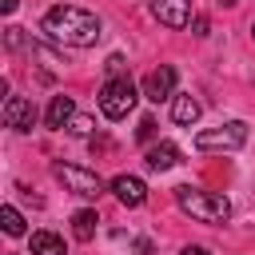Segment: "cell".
Returning <instances> with one entry per match:
<instances>
[{
	"label": "cell",
	"instance_id": "277c9868",
	"mask_svg": "<svg viewBox=\"0 0 255 255\" xmlns=\"http://www.w3.org/2000/svg\"><path fill=\"white\" fill-rule=\"evenodd\" d=\"M243 143H247V124L243 120H231L223 128H207V131L195 135V147L199 151H235Z\"/></svg>",
	"mask_w": 255,
	"mask_h": 255
},
{
	"label": "cell",
	"instance_id": "7a4b0ae2",
	"mask_svg": "<svg viewBox=\"0 0 255 255\" xmlns=\"http://www.w3.org/2000/svg\"><path fill=\"white\" fill-rule=\"evenodd\" d=\"M175 203H179V211H187L199 223H227V215H231L227 195L207 191V187H195V183H179L175 187Z\"/></svg>",
	"mask_w": 255,
	"mask_h": 255
},
{
	"label": "cell",
	"instance_id": "44dd1931",
	"mask_svg": "<svg viewBox=\"0 0 255 255\" xmlns=\"http://www.w3.org/2000/svg\"><path fill=\"white\" fill-rule=\"evenodd\" d=\"M183 255H211L207 247H183Z\"/></svg>",
	"mask_w": 255,
	"mask_h": 255
},
{
	"label": "cell",
	"instance_id": "3957f363",
	"mask_svg": "<svg viewBox=\"0 0 255 255\" xmlns=\"http://www.w3.org/2000/svg\"><path fill=\"white\" fill-rule=\"evenodd\" d=\"M100 112L108 116V120H124L131 108H135V100H139V92H135V84L128 80V76H112V80H104V88H100Z\"/></svg>",
	"mask_w": 255,
	"mask_h": 255
},
{
	"label": "cell",
	"instance_id": "52a82bcc",
	"mask_svg": "<svg viewBox=\"0 0 255 255\" xmlns=\"http://www.w3.org/2000/svg\"><path fill=\"white\" fill-rule=\"evenodd\" d=\"M147 8L167 28H187L191 24V0H147Z\"/></svg>",
	"mask_w": 255,
	"mask_h": 255
},
{
	"label": "cell",
	"instance_id": "7c38bea8",
	"mask_svg": "<svg viewBox=\"0 0 255 255\" xmlns=\"http://www.w3.org/2000/svg\"><path fill=\"white\" fill-rule=\"evenodd\" d=\"M72 116H76V104H72V96H52V104H48V112H44V124H48L52 131H64Z\"/></svg>",
	"mask_w": 255,
	"mask_h": 255
},
{
	"label": "cell",
	"instance_id": "9c48e42d",
	"mask_svg": "<svg viewBox=\"0 0 255 255\" xmlns=\"http://www.w3.org/2000/svg\"><path fill=\"white\" fill-rule=\"evenodd\" d=\"M108 187H112V195H116L124 207H143V199H147V183H143L139 175H116Z\"/></svg>",
	"mask_w": 255,
	"mask_h": 255
},
{
	"label": "cell",
	"instance_id": "5bb4252c",
	"mask_svg": "<svg viewBox=\"0 0 255 255\" xmlns=\"http://www.w3.org/2000/svg\"><path fill=\"white\" fill-rule=\"evenodd\" d=\"M32 255H68V251H64V239H60V235L36 231V235H32Z\"/></svg>",
	"mask_w": 255,
	"mask_h": 255
},
{
	"label": "cell",
	"instance_id": "e0dca14e",
	"mask_svg": "<svg viewBox=\"0 0 255 255\" xmlns=\"http://www.w3.org/2000/svg\"><path fill=\"white\" fill-rule=\"evenodd\" d=\"M135 135H139V139L147 143V139L155 135V120H151V116H147V120H139V128H135Z\"/></svg>",
	"mask_w": 255,
	"mask_h": 255
},
{
	"label": "cell",
	"instance_id": "7402d4cb",
	"mask_svg": "<svg viewBox=\"0 0 255 255\" xmlns=\"http://www.w3.org/2000/svg\"><path fill=\"white\" fill-rule=\"evenodd\" d=\"M251 40H255V20H251Z\"/></svg>",
	"mask_w": 255,
	"mask_h": 255
},
{
	"label": "cell",
	"instance_id": "ffe728a7",
	"mask_svg": "<svg viewBox=\"0 0 255 255\" xmlns=\"http://www.w3.org/2000/svg\"><path fill=\"white\" fill-rule=\"evenodd\" d=\"M16 4H20V0H0V12H8V16H12V12H16Z\"/></svg>",
	"mask_w": 255,
	"mask_h": 255
},
{
	"label": "cell",
	"instance_id": "d6986e66",
	"mask_svg": "<svg viewBox=\"0 0 255 255\" xmlns=\"http://www.w3.org/2000/svg\"><path fill=\"white\" fill-rule=\"evenodd\" d=\"M191 32H195V36H207V16H195V20H191Z\"/></svg>",
	"mask_w": 255,
	"mask_h": 255
},
{
	"label": "cell",
	"instance_id": "4fadbf2b",
	"mask_svg": "<svg viewBox=\"0 0 255 255\" xmlns=\"http://www.w3.org/2000/svg\"><path fill=\"white\" fill-rule=\"evenodd\" d=\"M96 223H100V215H96L92 207H84V211H76V215H72V235H76L80 243H88V239L96 235Z\"/></svg>",
	"mask_w": 255,
	"mask_h": 255
},
{
	"label": "cell",
	"instance_id": "8992f818",
	"mask_svg": "<svg viewBox=\"0 0 255 255\" xmlns=\"http://www.w3.org/2000/svg\"><path fill=\"white\" fill-rule=\"evenodd\" d=\"M0 116H4V128H12V131H32L36 128V104L28 96H8Z\"/></svg>",
	"mask_w": 255,
	"mask_h": 255
},
{
	"label": "cell",
	"instance_id": "ac0fdd59",
	"mask_svg": "<svg viewBox=\"0 0 255 255\" xmlns=\"http://www.w3.org/2000/svg\"><path fill=\"white\" fill-rule=\"evenodd\" d=\"M104 68H108V80H112V76H124V56H108Z\"/></svg>",
	"mask_w": 255,
	"mask_h": 255
},
{
	"label": "cell",
	"instance_id": "30bf717a",
	"mask_svg": "<svg viewBox=\"0 0 255 255\" xmlns=\"http://www.w3.org/2000/svg\"><path fill=\"white\" fill-rule=\"evenodd\" d=\"M199 116H203V104H199L191 92H175V96H171V120H175L179 128H191Z\"/></svg>",
	"mask_w": 255,
	"mask_h": 255
},
{
	"label": "cell",
	"instance_id": "6da1fadb",
	"mask_svg": "<svg viewBox=\"0 0 255 255\" xmlns=\"http://www.w3.org/2000/svg\"><path fill=\"white\" fill-rule=\"evenodd\" d=\"M44 32L48 40L64 44V48H92L100 36H104V24L96 12L88 8H76V4H56L44 12Z\"/></svg>",
	"mask_w": 255,
	"mask_h": 255
},
{
	"label": "cell",
	"instance_id": "8fae6325",
	"mask_svg": "<svg viewBox=\"0 0 255 255\" xmlns=\"http://www.w3.org/2000/svg\"><path fill=\"white\" fill-rule=\"evenodd\" d=\"M143 163H147L151 171H167V167H175V163H179V147H175L171 139H159V143H151V147H147Z\"/></svg>",
	"mask_w": 255,
	"mask_h": 255
},
{
	"label": "cell",
	"instance_id": "9a60e30c",
	"mask_svg": "<svg viewBox=\"0 0 255 255\" xmlns=\"http://www.w3.org/2000/svg\"><path fill=\"white\" fill-rule=\"evenodd\" d=\"M0 223H4V231H8V235H24V215H20L12 203H4V207H0Z\"/></svg>",
	"mask_w": 255,
	"mask_h": 255
},
{
	"label": "cell",
	"instance_id": "5b68a950",
	"mask_svg": "<svg viewBox=\"0 0 255 255\" xmlns=\"http://www.w3.org/2000/svg\"><path fill=\"white\" fill-rule=\"evenodd\" d=\"M52 175H56L72 195H84V199H96V195L104 191V179H100L96 171L80 167V163H52Z\"/></svg>",
	"mask_w": 255,
	"mask_h": 255
},
{
	"label": "cell",
	"instance_id": "2e32d148",
	"mask_svg": "<svg viewBox=\"0 0 255 255\" xmlns=\"http://www.w3.org/2000/svg\"><path fill=\"white\" fill-rule=\"evenodd\" d=\"M92 128H96L92 116H72V120H68V131H72V135H92Z\"/></svg>",
	"mask_w": 255,
	"mask_h": 255
},
{
	"label": "cell",
	"instance_id": "ba28073f",
	"mask_svg": "<svg viewBox=\"0 0 255 255\" xmlns=\"http://www.w3.org/2000/svg\"><path fill=\"white\" fill-rule=\"evenodd\" d=\"M143 96H147L151 104L171 100V96H175V68H171V64H159L155 72H147V76H143Z\"/></svg>",
	"mask_w": 255,
	"mask_h": 255
}]
</instances>
